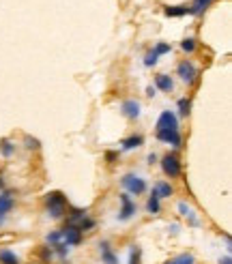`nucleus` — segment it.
<instances>
[{
    "label": "nucleus",
    "instance_id": "c85d7f7f",
    "mask_svg": "<svg viewBox=\"0 0 232 264\" xmlns=\"http://www.w3.org/2000/svg\"><path fill=\"white\" fill-rule=\"evenodd\" d=\"M52 253H54V251H52L50 247H43V251H41V258H43V260H52Z\"/></svg>",
    "mask_w": 232,
    "mask_h": 264
},
{
    "label": "nucleus",
    "instance_id": "cd10ccee",
    "mask_svg": "<svg viewBox=\"0 0 232 264\" xmlns=\"http://www.w3.org/2000/svg\"><path fill=\"white\" fill-rule=\"evenodd\" d=\"M129 264H140V249H138V247L131 249V260H129Z\"/></svg>",
    "mask_w": 232,
    "mask_h": 264
},
{
    "label": "nucleus",
    "instance_id": "f3484780",
    "mask_svg": "<svg viewBox=\"0 0 232 264\" xmlns=\"http://www.w3.org/2000/svg\"><path fill=\"white\" fill-rule=\"evenodd\" d=\"M0 264H19V258L11 249H0Z\"/></svg>",
    "mask_w": 232,
    "mask_h": 264
},
{
    "label": "nucleus",
    "instance_id": "0eeeda50",
    "mask_svg": "<svg viewBox=\"0 0 232 264\" xmlns=\"http://www.w3.org/2000/svg\"><path fill=\"white\" fill-rule=\"evenodd\" d=\"M119 200H121V204H123L121 211H119V219H121V221L131 219L133 215H135V202L131 200V195H129V193H121Z\"/></svg>",
    "mask_w": 232,
    "mask_h": 264
},
{
    "label": "nucleus",
    "instance_id": "dca6fc26",
    "mask_svg": "<svg viewBox=\"0 0 232 264\" xmlns=\"http://www.w3.org/2000/svg\"><path fill=\"white\" fill-rule=\"evenodd\" d=\"M86 211H82V209H71V213H69V219H67V223H69V226H77V223H80L84 217H86Z\"/></svg>",
    "mask_w": 232,
    "mask_h": 264
},
{
    "label": "nucleus",
    "instance_id": "f8f14e48",
    "mask_svg": "<svg viewBox=\"0 0 232 264\" xmlns=\"http://www.w3.org/2000/svg\"><path fill=\"white\" fill-rule=\"evenodd\" d=\"M211 5H213V0H193V3L189 5V13L191 15H200V13H205Z\"/></svg>",
    "mask_w": 232,
    "mask_h": 264
},
{
    "label": "nucleus",
    "instance_id": "2f4dec72",
    "mask_svg": "<svg viewBox=\"0 0 232 264\" xmlns=\"http://www.w3.org/2000/svg\"><path fill=\"white\" fill-rule=\"evenodd\" d=\"M219 264H232V260H230V256H226V258H221V260H219Z\"/></svg>",
    "mask_w": 232,
    "mask_h": 264
},
{
    "label": "nucleus",
    "instance_id": "1a4fd4ad",
    "mask_svg": "<svg viewBox=\"0 0 232 264\" xmlns=\"http://www.w3.org/2000/svg\"><path fill=\"white\" fill-rule=\"evenodd\" d=\"M99 251H101V260H103L105 264H119V258H116V253L112 251V247H110L108 241H101V243H99Z\"/></svg>",
    "mask_w": 232,
    "mask_h": 264
},
{
    "label": "nucleus",
    "instance_id": "a211bd4d",
    "mask_svg": "<svg viewBox=\"0 0 232 264\" xmlns=\"http://www.w3.org/2000/svg\"><path fill=\"white\" fill-rule=\"evenodd\" d=\"M13 153H15V144L11 140H9V138L0 140V155H3V157H11Z\"/></svg>",
    "mask_w": 232,
    "mask_h": 264
},
{
    "label": "nucleus",
    "instance_id": "473e14b6",
    "mask_svg": "<svg viewBox=\"0 0 232 264\" xmlns=\"http://www.w3.org/2000/svg\"><path fill=\"white\" fill-rule=\"evenodd\" d=\"M147 95H149V97H153V95H155V88H153V86H149V91H147Z\"/></svg>",
    "mask_w": 232,
    "mask_h": 264
},
{
    "label": "nucleus",
    "instance_id": "423d86ee",
    "mask_svg": "<svg viewBox=\"0 0 232 264\" xmlns=\"http://www.w3.org/2000/svg\"><path fill=\"white\" fill-rule=\"evenodd\" d=\"M179 75L185 84H196L198 82V69H196V65L189 63V61L179 63Z\"/></svg>",
    "mask_w": 232,
    "mask_h": 264
},
{
    "label": "nucleus",
    "instance_id": "412c9836",
    "mask_svg": "<svg viewBox=\"0 0 232 264\" xmlns=\"http://www.w3.org/2000/svg\"><path fill=\"white\" fill-rule=\"evenodd\" d=\"M193 262H196V260H193L191 253H183V256H177V258L168 260L166 264H193Z\"/></svg>",
    "mask_w": 232,
    "mask_h": 264
},
{
    "label": "nucleus",
    "instance_id": "7ed1b4c3",
    "mask_svg": "<svg viewBox=\"0 0 232 264\" xmlns=\"http://www.w3.org/2000/svg\"><path fill=\"white\" fill-rule=\"evenodd\" d=\"M121 185L133 195H140V193L147 191V181L140 179V176H135V174H125L121 179Z\"/></svg>",
    "mask_w": 232,
    "mask_h": 264
},
{
    "label": "nucleus",
    "instance_id": "72a5a7b5",
    "mask_svg": "<svg viewBox=\"0 0 232 264\" xmlns=\"http://www.w3.org/2000/svg\"><path fill=\"white\" fill-rule=\"evenodd\" d=\"M5 187V181H3V174H0V189Z\"/></svg>",
    "mask_w": 232,
    "mask_h": 264
},
{
    "label": "nucleus",
    "instance_id": "4468645a",
    "mask_svg": "<svg viewBox=\"0 0 232 264\" xmlns=\"http://www.w3.org/2000/svg\"><path fill=\"white\" fill-rule=\"evenodd\" d=\"M142 142H144L142 135H131V138L123 140V151H133V149H140Z\"/></svg>",
    "mask_w": 232,
    "mask_h": 264
},
{
    "label": "nucleus",
    "instance_id": "9d476101",
    "mask_svg": "<svg viewBox=\"0 0 232 264\" xmlns=\"http://www.w3.org/2000/svg\"><path fill=\"white\" fill-rule=\"evenodd\" d=\"M15 207V200L11 193H0V217L7 219V215L11 213V209Z\"/></svg>",
    "mask_w": 232,
    "mask_h": 264
},
{
    "label": "nucleus",
    "instance_id": "6e6552de",
    "mask_svg": "<svg viewBox=\"0 0 232 264\" xmlns=\"http://www.w3.org/2000/svg\"><path fill=\"white\" fill-rule=\"evenodd\" d=\"M121 112H123V116H127V119H131V121H135L140 116V103L135 101V99H127V101H123V105H121Z\"/></svg>",
    "mask_w": 232,
    "mask_h": 264
},
{
    "label": "nucleus",
    "instance_id": "bb28decb",
    "mask_svg": "<svg viewBox=\"0 0 232 264\" xmlns=\"http://www.w3.org/2000/svg\"><path fill=\"white\" fill-rule=\"evenodd\" d=\"M61 241H63V239H61V230L47 234V243H50V245H56V243H61Z\"/></svg>",
    "mask_w": 232,
    "mask_h": 264
},
{
    "label": "nucleus",
    "instance_id": "39448f33",
    "mask_svg": "<svg viewBox=\"0 0 232 264\" xmlns=\"http://www.w3.org/2000/svg\"><path fill=\"white\" fill-rule=\"evenodd\" d=\"M61 239H63V243L67 247H75V245H80L82 243V232L75 226H69V223H67V226L61 230Z\"/></svg>",
    "mask_w": 232,
    "mask_h": 264
},
{
    "label": "nucleus",
    "instance_id": "393cba45",
    "mask_svg": "<svg viewBox=\"0 0 232 264\" xmlns=\"http://www.w3.org/2000/svg\"><path fill=\"white\" fill-rule=\"evenodd\" d=\"M181 47H183V52H187V54H191L193 50H196V41L189 37V39H185V41L181 43Z\"/></svg>",
    "mask_w": 232,
    "mask_h": 264
},
{
    "label": "nucleus",
    "instance_id": "c756f323",
    "mask_svg": "<svg viewBox=\"0 0 232 264\" xmlns=\"http://www.w3.org/2000/svg\"><path fill=\"white\" fill-rule=\"evenodd\" d=\"M116 157H119V155H116V153H108V155H105V159H108V163H114V161H116Z\"/></svg>",
    "mask_w": 232,
    "mask_h": 264
},
{
    "label": "nucleus",
    "instance_id": "aec40b11",
    "mask_svg": "<svg viewBox=\"0 0 232 264\" xmlns=\"http://www.w3.org/2000/svg\"><path fill=\"white\" fill-rule=\"evenodd\" d=\"M155 191H157V195H159V198H170V195L174 193L172 185H168V183H159L157 187H155Z\"/></svg>",
    "mask_w": 232,
    "mask_h": 264
},
{
    "label": "nucleus",
    "instance_id": "2eb2a0df",
    "mask_svg": "<svg viewBox=\"0 0 232 264\" xmlns=\"http://www.w3.org/2000/svg\"><path fill=\"white\" fill-rule=\"evenodd\" d=\"M179 211H181V215H183V217H187V219H189V223H191V226H198V217H196V215H193V211H191V207H189V204L181 202V204H179Z\"/></svg>",
    "mask_w": 232,
    "mask_h": 264
},
{
    "label": "nucleus",
    "instance_id": "5701e85b",
    "mask_svg": "<svg viewBox=\"0 0 232 264\" xmlns=\"http://www.w3.org/2000/svg\"><path fill=\"white\" fill-rule=\"evenodd\" d=\"M189 107H191V101H189V99H181V101H179V114H181V116H187V114H189Z\"/></svg>",
    "mask_w": 232,
    "mask_h": 264
},
{
    "label": "nucleus",
    "instance_id": "6ab92c4d",
    "mask_svg": "<svg viewBox=\"0 0 232 264\" xmlns=\"http://www.w3.org/2000/svg\"><path fill=\"white\" fill-rule=\"evenodd\" d=\"M163 11H166V15H170V17H181V15H187L189 13V7H185V5H181V7H166Z\"/></svg>",
    "mask_w": 232,
    "mask_h": 264
},
{
    "label": "nucleus",
    "instance_id": "ddd939ff",
    "mask_svg": "<svg viewBox=\"0 0 232 264\" xmlns=\"http://www.w3.org/2000/svg\"><path fill=\"white\" fill-rule=\"evenodd\" d=\"M159 195H157V191L153 189V193H151V198H149V202H147V211L151 213V215H157L159 211H161V204H159Z\"/></svg>",
    "mask_w": 232,
    "mask_h": 264
},
{
    "label": "nucleus",
    "instance_id": "f03ea898",
    "mask_svg": "<svg viewBox=\"0 0 232 264\" xmlns=\"http://www.w3.org/2000/svg\"><path fill=\"white\" fill-rule=\"evenodd\" d=\"M45 204H47V211H50V217L52 219H61L65 217L67 213V198L61 191H52L45 195Z\"/></svg>",
    "mask_w": 232,
    "mask_h": 264
},
{
    "label": "nucleus",
    "instance_id": "4be33fe9",
    "mask_svg": "<svg viewBox=\"0 0 232 264\" xmlns=\"http://www.w3.org/2000/svg\"><path fill=\"white\" fill-rule=\"evenodd\" d=\"M157 61H159V54L155 52V50H151L147 56H144V65L147 67H153V65H157Z\"/></svg>",
    "mask_w": 232,
    "mask_h": 264
},
{
    "label": "nucleus",
    "instance_id": "f704fd0d",
    "mask_svg": "<svg viewBox=\"0 0 232 264\" xmlns=\"http://www.w3.org/2000/svg\"><path fill=\"white\" fill-rule=\"evenodd\" d=\"M3 223H5V217H0V226H3Z\"/></svg>",
    "mask_w": 232,
    "mask_h": 264
},
{
    "label": "nucleus",
    "instance_id": "a878e982",
    "mask_svg": "<svg viewBox=\"0 0 232 264\" xmlns=\"http://www.w3.org/2000/svg\"><path fill=\"white\" fill-rule=\"evenodd\" d=\"M170 50H172V47H170V43H166V41H159L157 45H155V52H157L159 56H161V54H168Z\"/></svg>",
    "mask_w": 232,
    "mask_h": 264
},
{
    "label": "nucleus",
    "instance_id": "7c9ffc66",
    "mask_svg": "<svg viewBox=\"0 0 232 264\" xmlns=\"http://www.w3.org/2000/svg\"><path fill=\"white\" fill-rule=\"evenodd\" d=\"M155 161H157V155H155V153H151V155H149V163L153 165Z\"/></svg>",
    "mask_w": 232,
    "mask_h": 264
},
{
    "label": "nucleus",
    "instance_id": "b1692460",
    "mask_svg": "<svg viewBox=\"0 0 232 264\" xmlns=\"http://www.w3.org/2000/svg\"><path fill=\"white\" fill-rule=\"evenodd\" d=\"M24 146H26V149H33V151H37L39 146H41V142H39L37 138H31V135H26V138H24Z\"/></svg>",
    "mask_w": 232,
    "mask_h": 264
},
{
    "label": "nucleus",
    "instance_id": "20e7f679",
    "mask_svg": "<svg viewBox=\"0 0 232 264\" xmlns=\"http://www.w3.org/2000/svg\"><path fill=\"white\" fill-rule=\"evenodd\" d=\"M161 170L166 176H170V179H177L181 174V159L177 155H166V157L161 159Z\"/></svg>",
    "mask_w": 232,
    "mask_h": 264
},
{
    "label": "nucleus",
    "instance_id": "f257e3e1",
    "mask_svg": "<svg viewBox=\"0 0 232 264\" xmlns=\"http://www.w3.org/2000/svg\"><path fill=\"white\" fill-rule=\"evenodd\" d=\"M157 140L172 144L174 149H181V131H179V119L177 114H172L170 110L161 112L159 119H157Z\"/></svg>",
    "mask_w": 232,
    "mask_h": 264
},
{
    "label": "nucleus",
    "instance_id": "9b49d317",
    "mask_svg": "<svg viewBox=\"0 0 232 264\" xmlns=\"http://www.w3.org/2000/svg\"><path fill=\"white\" fill-rule=\"evenodd\" d=\"M155 86H157L159 91H163V93H170L172 88H174V82L170 80V75H166V73H159L157 77H155Z\"/></svg>",
    "mask_w": 232,
    "mask_h": 264
}]
</instances>
